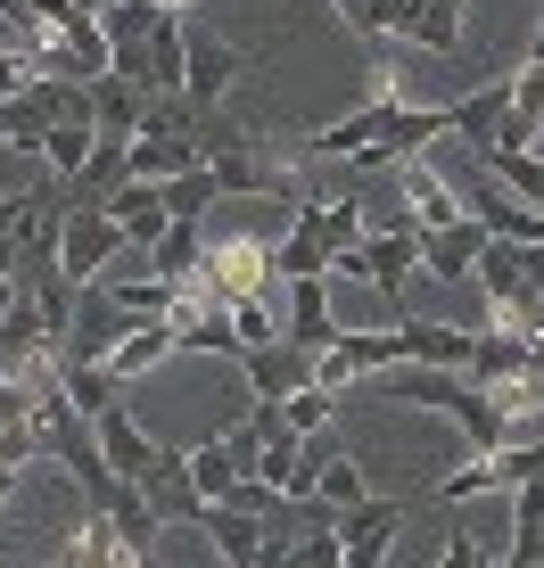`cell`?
I'll return each instance as SVG.
<instances>
[{
	"mask_svg": "<svg viewBox=\"0 0 544 568\" xmlns=\"http://www.w3.org/2000/svg\"><path fill=\"white\" fill-rule=\"evenodd\" d=\"M478 288L512 313V329H536V313H544V247H520V240H495V231H487Z\"/></svg>",
	"mask_w": 544,
	"mask_h": 568,
	"instance_id": "obj_1",
	"label": "cell"
},
{
	"mask_svg": "<svg viewBox=\"0 0 544 568\" xmlns=\"http://www.w3.org/2000/svg\"><path fill=\"white\" fill-rule=\"evenodd\" d=\"M536 478H544V437L536 445H503V454H471L462 469H445L430 495L437 503H478V495H495V486H536Z\"/></svg>",
	"mask_w": 544,
	"mask_h": 568,
	"instance_id": "obj_2",
	"label": "cell"
},
{
	"mask_svg": "<svg viewBox=\"0 0 544 568\" xmlns=\"http://www.w3.org/2000/svg\"><path fill=\"white\" fill-rule=\"evenodd\" d=\"M124 329H132V313L108 297V281H91V288H74V322H67L50 363H108L124 346Z\"/></svg>",
	"mask_w": 544,
	"mask_h": 568,
	"instance_id": "obj_3",
	"label": "cell"
},
{
	"mask_svg": "<svg viewBox=\"0 0 544 568\" xmlns=\"http://www.w3.org/2000/svg\"><path fill=\"white\" fill-rule=\"evenodd\" d=\"M404 511H413L404 495H363V503H346V511L330 519V527H339V544H346V568H380L387 552H396Z\"/></svg>",
	"mask_w": 544,
	"mask_h": 568,
	"instance_id": "obj_4",
	"label": "cell"
},
{
	"mask_svg": "<svg viewBox=\"0 0 544 568\" xmlns=\"http://www.w3.org/2000/svg\"><path fill=\"white\" fill-rule=\"evenodd\" d=\"M124 231L108 223L100 206H83V214H67V231H58V272H67L74 288H91V281H108V264L124 256Z\"/></svg>",
	"mask_w": 544,
	"mask_h": 568,
	"instance_id": "obj_5",
	"label": "cell"
},
{
	"mask_svg": "<svg viewBox=\"0 0 544 568\" xmlns=\"http://www.w3.org/2000/svg\"><path fill=\"white\" fill-rule=\"evenodd\" d=\"M33 74H50V83H100V74H115V50L100 33V17H74V26H58L42 58H33Z\"/></svg>",
	"mask_w": 544,
	"mask_h": 568,
	"instance_id": "obj_6",
	"label": "cell"
},
{
	"mask_svg": "<svg viewBox=\"0 0 544 568\" xmlns=\"http://www.w3.org/2000/svg\"><path fill=\"white\" fill-rule=\"evenodd\" d=\"M404 363V338L396 329H339L322 346V387H346V379H380V371Z\"/></svg>",
	"mask_w": 544,
	"mask_h": 568,
	"instance_id": "obj_7",
	"label": "cell"
},
{
	"mask_svg": "<svg viewBox=\"0 0 544 568\" xmlns=\"http://www.w3.org/2000/svg\"><path fill=\"white\" fill-rule=\"evenodd\" d=\"M240 371H248V387H256V404H289L298 387H314V379H322V355H305V346L272 338V346H248Z\"/></svg>",
	"mask_w": 544,
	"mask_h": 568,
	"instance_id": "obj_8",
	"label": "cell"
},
{
	"mask_svg": "<svg viewBox=\"0 0 544 568\" xmlns=\"http://www.w3.org/2000/svg\"><path fill=\"white\" fill-rule=\"evenodd\" d=\"M387 115H396V91H380V100H363L355 115H339V124H322L314 141H305V165H339V156H346V165H355V156H363V149H372L380 132H387Z\"/></svg>",
	"mask_w": 544,
	"mask_h": 568,
	"instance_id": "obj_9",
	"label": "cell"
},
{
	"mask_svg": "<svg viewBox=\"0 0 544 568\" xmlns=\"http://www.w3.org/2000/svg\"><path fill=\"white\" fill-rule=\"evenodd\" d=\"M91 437H100V462H108V469H115V478H124V486H141L149 469H158V454H165V445L149 437V428L132 420L124 404H115V413H100V420H91Z\"/></svg>",
	"mask_w": 544,
	"mask_h": 568,
	"instance_id": "obj_10",
	"label": "cell"
},
{
	"mask_svg": "<svg viewBox=\"0 0 544 568\" xmlns=\"http://www.w3.org/2000/svg\"><path fill=\"white\" fill-rule=\"evenodd\" d=\"M478 256H487V223H445V231H421V264L437 272L445 288H471L478 281Z\"/></svg>",
	"mask_w": 544,
	"mask_h": 568,
	"instance_id": "obj_11",
	"label": "cell"
},
{
	"mask_svg": "<svg viewBox=\"0 0 544 568\" xmlns=\"http://www.w3.org/2000/svg\"><path fill=\"white\" fill-rule=\"evenodd\" d=\"M281 288H289V322H281V338H289V346H305V355H322V346L339 338V305H330L339 288H330V272H322V281H281Z\"/></svg>",
	"mask_w": 544,
	"mask_h": 568,
	"instance_id": "obj_12",
	"label": "cell"
},
{
	"mask_svg": "<svg viewBox=\"0 0 544 568\" xmlns=\"http://www.w3.org/2000/svg\"><path fill=\"white\" fill-rule=\"evenodd\" d=\"M289 231H298V240H314L322 256L339 264V247L363 240V199H355V190H339V199H305L298 214H289Z\"/></svg>",
	"mask_w": 544,
	"mask_h": 568,
	"instance_id": "obj_13",
	"label": "cell"
},
{
	"mask_svg": "<svg viewBox=\"0 0 544 568\" xmlns=\"http://www.w3.org/2000/svg\"><path fill=\"white\" fill-rule=\"evenodd\" d=\"M231 74H240V50L231 42H215L206 26H190V67H182V100L190 108H223V91H231Z\"/></svg>",
	"mask_w": 544,
	"mask_h": 568,
	"instance_id": "obj_14",
	"label": "cell"
},
{
	"mask_svg": "<svg viewBox=\"0 0 544 568\" xmlns=\"http://www.w3.org/2000/svg\"><path fill=\"white\" fill-rule=\"evenodd\" d=\"M396 206L413 214L421 231H445V223H462V199L437 182V165H430V156H404V165H396Z\"/></svg>",
	"mask_w": 544,
	"mask_h": 568,
	"instance_id": "obj_15",
	"label": "cell"
},
{
	"mask_svg": "<svg viewBox=\"0 0 544 568\" xmlns=\"http://www.w3.org/2000/svg\"><path fill=\"white\" fill-rule=\"evenodd\" d=\"M141 495H149V511L165 527H199L206 519V495L190 486V454H158V469L141 478Z\"/></svg>",
	"mask_w": 544,
	"mask_h": 568,
	"instance_id": "obj_16",
	"label": "cell"
},
{
	"mask_svg": "<svg viewBox=\"0 0 544 568\" xmlns=\"http://www.w3.org/2000/svg\"><path fill=\"white\" fill-rule=\"evenodd\" d=\"M462 214L471 223H487L495 240H520V247H544V214L536 206H520L503 182H471V199H462Z\"/></svg>",
	"mask_w": 544,
	"mask_h": 568,
	"instance_id": "obj_17",
	"label": "cell"
},
{
	"mask_svg": "<svg viewBox=\"0 0 544 568\" xmlns=\"http://www.w3.org/2000/svg\"><path fill=\"white\" fill-rule=\"evenodd\" d=\"M520 371H528V329H478L471 338V371L462 379L503 396V387H520Z\"/></svg>",
	"mask_w": 544,
	"mask_h": 568,
	"instance_id": "obj_18",
	"label": "cell"
},
{
	"mask_svg": "<svg viewBox=\"0 0 544 568\" xmlns=\"http://www.w3.org/2000/svg\"><path fill=\"white\" fill-rule=\"evenodd\" d=\"M91 511H108V527H115V544L132 552V568L158 552V536H165V519L149 511V495H141V486H124V478H115V486H108V503H91Z\"/></svg>",
	"mask_w": 544,
	"mask_h": 568,
	"instance_id": "obj_19",
	"label": "cell"
},
{
	"mask_svg": "<svg viewBox=\"0 0 544 568\" xmlns=\"http://www.w3.org/2000/svg\"><path fill=\"white\" fill-rule=\"evenodd\" d=\"M503 115H512V83H487V91H471V100L445 108V132H454L471 156H487L495 132H503Z\"/></svg>",
	"mask_w": 544,
	"mask_h": 568,
	"instance_id": "obj_20",
	"label": "cell"
},
{
	"mask_svg": "<svg viewBox=\"0 0 544 568\" xmlns=\"http://www.w3.org/2000/svg\"><path fill=\"white\" fill-rule=\"evenodd\" d=\"M396 338H404V363L471 371V338H478V329H454V322H421V313H404V322H396Z\"/></svg>",
	"mask_w": 544,
	"mask_h": 568,
	"instance_id": "obj_21",
	"label": "cell"
},
{
	"mask_svg": "<svg viewBox=\"0 0 544 568\" xmlns=\"http://www.w3.org/2000/svg\"><path fill=\"white\" fill-rule=\"evenodd\" d=\"M100 214H108L115 231H124L132 247H158V240H165V223H173V214H165V190H158V182H124V190H115V199H108Z\"/></svg>",
	"mask_w": 544,
	"mask_h": 568,
	"instance_id": "obj_22",
	"label": "cell"
},
{
	"mask_svg": "<svg viewBox=\"0 0 544 568\" xmlns=\"http://www.w3.org/2000/svg\"><path fill=\"white\" fill-rule=\"evenodd\" d=\"M124 182H132V141H100V149H91V165L67 182V214H83V206H108Z\"/></svg>",
	"mask_w": 544,
	"mask_h": 568,
	"instance_id": "obj_23",
	"label": "cell"
},
{
	"mask_svg": "<svg viewBox=\"0 0 544 568\" xmlns=\"http://www.w3.org/2000/svg\"><path fill=\"white\" fill-rule=\"evenodd\" d=\"M445 420H454L462 437H471V454H503V445H512V404L487 396V387H462Z\"/></svg>",
	"mask_w": 544,
	"mask_h": 568,
	"instance_id": "obj_24",
	"label": "cell"
},
{
	"mask_svg": "<svg viewBox=\"0 0 544 568\" xmlns=\"http://www.w3.org/2000/svg\"><path fill=\"white\" fill-rule=\"evenodd\" d=\"M190 165H206V149L190 132H132V182H173Z\"/></svg>",
	"mask_w": 544,
	"mask_h": 568,
	"instance_id": "obj_25",
	"label": "cell"
},
{
	"mask_svg": "<svg viewBox=\"0 0 544 568\" xmlns=\"http://www.w3.org/2000/svg\"><path fill=\"white\" fill-rule=\"evenodd\" d=\"M50 379H58V396H67L83 420H100V413L124 404V379H115L108 363H50Z\"/></svg>",
	"mask_w": 544,
	"mask_h": 568,
	"instance_id": "obj_26",
	"label": "cell"
},
{
	"mask_svg": "<svg viewBox=\"0 0 544 568\" xmlns=\"http://www.w3.org/2000/svg\"><path fill=\"white\" fill-rule=\"evenodd\" d=\"M141 108H149V91L124 83V74H100V83H91V124H100V141H132V132H141Z\"/></svg>",
	"mask_w": 544,
	"mask_h": 568,
	"instance_id": "obj_27",
	"label": "cell"
},
{
	"mask_svg": "<svg viewBox=\"0 0 544 568\" xmlns=\"http://www.w3.org/2000/svg\"><path fill=\"white\" fill-rule=\"evenodd\" d=\"M165 355H173V322H132V329H124V346L108 355V371H115V379L132 387L141 371H158Z\"/></svg>",
	"mask_w": 544,
	"mask_h": 568,
	"instance_id": "obj_28",
	"label": "cell"
},
{
	"mask_svg": "<svg viewBox=\"0 0 544 568\" xmlns=\"http://www.w3.org/2000/svg\"><path fill=\"white\" fill-rule=\"evenodd\" d=\"M206 544H215L223 560H256L264 552V519H248V511H223V503H206Z\"/></svg>",
	"mask_w": 544,
	"mask_h": 568,
	"instance_id": "obj_29",
	"label": "cell"
},
{
	"mask_svg": "<svg viewBox=\"0 0 544 568\" xmlns=\"http://www.w3.org/2000/svg\"><path fill=\"white\" fill-rule=\"evenodd\" d=\"M199 231H206V223H165V240L149 247V272H158V281H190V272H199V256H206Z\"/></svg>",
	"mask_w": 544,
	"mask_h": 568,
	"instance_id": "obj_30",
	"label": "cell"
},
{
	"mask_svg": "<svg viewBox=\"0 0 544 568\" xmlns=\"http://www.w3.org/2000/svg\"><path fill=\"white\" fill-rule=\"evenodd\" d=\"M487 173L503 190H512L520 206H536L544 214V156H528V149H487Z\"/></svg>",
	"mask_w": 544,
	"mask_h": 568,
	"instance_id": "obj_31",
	"label": "cell"
},
{
	"mask_svg": "<svg viewBox=\"0 0 544 568\" xmlns=\"http://www.w3.org/2000/svg\"><path fill=\"white\" fill-rule=\"evenodd\" d=\"M158 190H165V214H173V223H206V214H215V199H223V190H215V173H206V165L173 173V182H158Z\"/></svg>",
	"mask_w": 544,
	"mask_h": 568,
	"instance_id": "obj_32",
	"label": "cell"
},
{
	"mask_svg": "<svg viewBox=\"0 0 544 568\" xmlns=\"http://www.w3.org/2000/svg\"><path fill=\"white\" fill-rule=\"evenodd\" d=\"M91 149H100V132H91V124H50L42 132V165L58 173V182H74V173L91 165Z\"/></svg>",
	"mask_w": 544,
	"mask_h": 568,
	"instance_id": "obj_33",
	"label": "cell"
},
{
	"mask_svg": "<svg viewBox=\"0 0 544 568\" xmlns=\"http://www.w3.org/2000/svg\"><path fill=\"white\" fill-rule=\"evenodd\" d=\"M512 560H544V478L512 486Z\"/></svg>",
	"mask_w": 544,
	"mask_h": 568,
	"instance_id": "obj_34",
	"label": "cell"
},
{
	"mask_svg": "<svg viewBox=\"0 0 544 568\" xmlns=\"http://www.w3.org/2000/svg\"><path fill=\"white\" fill-rule=\"evenodd\" d=\"M231 478H240V462H231V445H223V437L190 445V486H199L206 503H223V495H231Z\"/></svg>",
	"mask_w": 544,
	"mask_h": 568,
	"instance_id": "obj_35",
	"label": "cell"
},
{
	"mask_svg": "<svg viewBox=\"0 0 544 568\" xmlns=\"http://www.w3.org/2000/svg\"><path fill=\"white\" fill-rule=\"evenodd\" d=\"M330 272V256L314 240H298V231H281V240H272V281H322Z\"/></svg>",
	"mask_w": 544,
	"mask_h": 568,
	"instance_id": "obj_36",
	"label": "cell"
},
{
	"mask_svg": "<svg viewBox=\"0 0 544 568\" xmlns=\"http://www.w3.org/2000/svg\"><path fill=\"white\" fill-rule=\"evenodd\" d=\"M462 9H471V0H430V17L413 26V42L437 50V58H454L462 50Z\"/></svg>",
	"mask_w": 544,
	"mask_h": 568,
	"instance_id": "obj_37",
	"label": "cell"
},
{
	"mask_svg": "<svg viewBox=\"0 0 544 568\" xmlns=\"http://www.w3.org/2000/svg\"><path fill=\"white\" fill-rule=\"evenodd\" d=\"M281 420L298 428V437H305V428H330V420H339V387H322V379H314V387H298V396L281 404Z\"/></svg>",
	"mask_w": 544,
	"mask_h": 568,
	"instance_id": "obj_38",
	"label": "cell"
},
{
	"mask_svg": "<svg viewBox=\"0 0 544 568\" xmlns=\"http://www.w3.org/2000/svg\"><path fill=\"white\" fill-rule=\"evenodd\" d=\"M363 495H372V486H363V469L346 462V454L330 462V469H322V486H314V503H330V511H346V503H363Z\"/></svg>",
	"mask_w": 544,
	"mask_h": 568,
	"instance_id": "obj_39",
	"label": "cell"
},
{
	"mask_svg": "<svg viewBox=\"0 0 544 568\" xmlns=\"http://www.w3.org/2000/svg\"><path fill=\"white\" fill-rule=\"evenodd\" d=\"M231 329H240V355L272 346V297H231Z\"/></svg>",
	"mask_w": 544,
	"mask_h": 568,
	"instance_id": "obj_40",
	"label": "cell"
},
{
	"mask_svg": "<svg viewBox=\"0 0 544 568\" xmlns=\"http://www.w3.org/2000/svg\"><path fill=\"white\" fill-rule=\"evenodd\" d=\"M437 568H495V552L471 536V527H445V544H437Z\"/></svg>",
	"mask_w": 544,
	"mask_h": 568,
	"instance_id": "obj_41",
	"label": "cell"
},
{
	"mask_svg": "<svg viewBox=\"0 0 544 568\" xmlns=\"http://www.w3.org/2000/svg\"><path fill=\"white\" fill-rule=\"evenodd\" d=\"M339 9V26H355V33H387V0H330Z\"/></svg>",
	"mask_w": 544,
	"mask_h": 568,
	"instance_id": "obj_42",
	"label": "cell"
},
{
	"mask_svg": "<svg viewBox=\"0 0 544 568\" xmlns=\"http://www.w3.org/2000/svg\"><path fill=\"white\" fill-rule=\"evenodd\" d=\"M421 17H430V0H387V33H404V42H413Z\"/></svg>",
	"mask_w": 544,
	"mask_h": 568,
	"instance_id": "obj_43",
	"label": "cell"
},
{
	"mask_svg": "<svg viewBox=\"0 0 544 568\" xmlns=\"http://www.w3.org/2000/svg\"><path fill=\"white\" fill-rule=\"evenodd\" d=\"M33 83V67H26V58H17V50H0V100H17V91H26Z\"/></svg>",
	"mask_w": 544,
	"mask_h": 568,
	"instance_id": "obj_44",
	"label": "cell"
},
{
	"mask_svg": "<svg viewBox=\"0 0 544 568\" xmlns=\"http://www.w3.org/2000/svg\"><path fill=\"white\" fill-rule=\"evenodd\" d=\"M33 17H42V26L58 33V26H74V17H83V9H74V0H33Z\"/></svg>",
	"mask_w": 544,
	"mask_h": 568,
	"instance_id": "obj_45",
	"label": "cell"
},
{
	"mask_svg": "<svg viewBox=\"0 0 544 568\" xmlns=\"http://www.w3.org/2000/svg\"><path fill=\"white\" fill-rule=\"evenodd\" d=\"M9 486H17V469H9V462H0V503H9Z\"/></svg>",
	"mask_w": 544,
	"mask_h": 568,
	"instance_id": "obj_46",
	"label": "cell"
},
{
	"mask_svg": "<svg viewBox=\"0 0 544 568\" xmlns=\"http://www.w3.org/2000/svg\"><path fill=\"white\" fill-rule=\"evenodd\" d=\"M9 305H17V281H0V313H9Z\"/></svg>",
	"mask_w": 544,
	"mask_h": 568,
	"instance_id": "obj_47",
	"label": "cell"
},
{
	"mask_svg": "<svg viewBox=\"0 0 544 568\" xmlns=\"http://www.w3.org/2000/svg\"><path fill=\"white\" fill-rule=\"evenodd\" d=\"M495 568H536V560H512V552H503V560H495Z\"/></svg>",
	"mask_w": 544,
	"mask_h": 568,
	"instance_id": "obj_48",
	"label": "cell"
},
{
	"mask_svg": "<svg viewBox=\"0 0 544 568\" xmlns=\"http://www.w3.org/2000/svg\"><path fill=\"white\" fill-rule=\"evenodd\" d=\"M42 568H74V552H58V560H42Z\"/></svg>",
	"mask_w": 544,
	"mask_h": 568,
	"instance_id": "obj_49",
	"label": "cell"
},
{
	"mask_svg": "<svg viewBox=\"0 0 544 568\" xmlns=\"http://www.w3.org/2000/svg\"><path fill=\"white\" fill-rule=\"evenodd\" d=\"M158 9H182V0H158Z\"/></svg>",
	"mask_w": 544,
	"mask_h": 568,
	"instance_id": "obj_50",
	"label": "cell"
},
{
	"mask_svg": "<svg viewBox=\"0 0 544 568\" xmlns=\"http://www.w3.org/2000/svg\"><path fill=\"white\" fill-rule=\"evenodd\" d=\"M0 379H9V363H0Z\"/></svg>",
	"mask_w": 544,
	"mask_h": 568,
	"instance_id": "obj_51",
	"label": "cell"
},
{
	"mask_svg": "<svg viewBox=\"0 0 544 568\" xmlns=\"http://www.w3.org/2000/svg\"><path fill=\"white\" fill-rule=\"evenodd\" d=\"M536 568H544V560H536Z\"/></svg>",
	"mask_w": 544,
	"mask_h": 568,
	"instance_id": "obj_52",
	"label": "cell"
}]
</instances>
